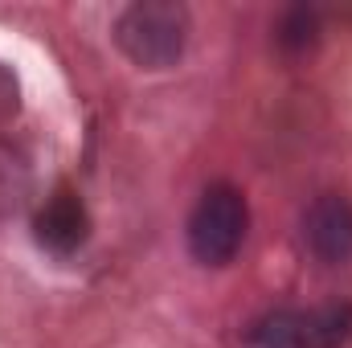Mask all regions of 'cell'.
Listing matches in <instances>:
<instances>
[{
  "label": "cell",
  "mask_w": 352,
  "mask_h": 348,
  "mask_svg": "<svg viewBox=\"0 0 352 348\" xmlns=\"http://www.w3.org/2000/svg\"><path fill=\"white\" fill-rule=\"evenodd\" d=\"M29 193H33V168L29 160L0 140V217H12L29 205Z\"/></svg>",
  "instance_id": "obj_6"
},
{
  "label": "cell",
  "mask_w": 352,
  "mask_h": 348,
  "mask_svg": "<svg viewBox=\"0 0 352 348\" xmlns=\"http://www.w3.org/2000/svg\"><path fill=\"white\" fill-rule=\"evenodd\" d=\"M254 345L258 348H316L311 345V312L278 307L254 324Z\"/></svg>",
  "instance_id": "obj_5"
},
{
  "label": "cell",
  "mask_w": 352,
  "mask_h": 348,
  "mask_svg": "<svg viewBox=\"0 0 352 348\" xmlns=\"http://www.w3.org/2000/svg\"><path fill=\"white\" fill-rule=\"evenodd\" d=\"M188 33H192V17L176 0H135L111 25L119 54L140 70L176 66L188 45Z\"/></svg>",
  "instance_id": "obj_1"
},
{
  "label": "cell",
  "mask_w": 352,
  "mask_h": 348,
  "mask_svg": "<svg viewBox=\"0 0 352 348\" xmlns=\"http://www.w3.org/2000/svg\"><path fill=\"white\" fill-rule=\"evenodd\" d=\"M250 226V209L242 188L234 184H209L201 201L188 213V250L205 266H226L242 250Z\"/></svg>",
  "instance_id": "obj_2"
},
{
  "label": "cell",
  "mask_w": 352,
  "mask_h": 348,
  "mask_svg": "<svg viewBox=\"0 0 352 348\" xmlns=\"http://www.w3.org/2000/svg\"><path fill=\"white\" fill-rule=\"evenodd\" d=\"M87 234H90L87 205L78 201V193L58 188L37 213V242L50 246L54 254H70V250H78L87 242Z\"/></svg>",
  "instance_id": "obj_4"
},
{
  "label": "cell",
  "mask_w": 352,
  "mask_h": 348,
  "mask_svg": "<svg viewBox=\"0 0 352 348\" xmlns=\"http://www.w3.org/2000/svg\"><path fill=\"white\" fill-rule=\"evenodd\" d=\"M16 111H21V83H16V74L0 62V127L12 123Z\"/></svg>",
  "instance_id": "obj_8"
},
{
  "label": "cell",
  "mask_w": 352,
  "mask_h": 348,
  "mask_svg": "<svg viewBox=\"0 0 352 348\" xmlns=\"http://www.w3.org/2000/svg\"><path fill=\"white\" fill-rule=\"evenodd\" d=\"M278 45L283 50H291V54H299V50H311L316 45V37H320V12L316 8H291V12H283V21H278Z\"/></svg>",
  "instance_id": "obj_7"
},
{
  "label": "cell",
  "mask_w": 352,
  "mask_h": 348,
  "mask_svg": "<svg viewBox=\"0 0 352 348\" xmlns=\"http://www.w3.org/2000/svg\"><path fill=\"white\" fill-rule=\"evenodd\" d=\"M303 246L324 266L352 259V201L340 193H320L303 209Z\"/></svg>",
  "instance_id": "obj_3"
}]
</instances>
